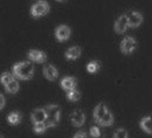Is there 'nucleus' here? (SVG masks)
I'll use <instances>...</instances> for the list:
<instances>
[{
	"label": "nucleus",
	"mask_w": 152,
	"mask_h": 138,
	"mask_svg": "<svg viewBox=\"0 0 152 138\" xmlns=\"http://www.w3.org/2000/svg\"><path fill=\"white\" fill-rule=\"evenodd\" d=\"M31 120H32L34 124L45 123V120H46L45 109H44V108H36V109L32 112V114H31Z\"/></svg>",
	"instance_id": "nucleus-11"
},
{
	"label": "nucleus",
	"mask_w": 152,
	"mask_h": 138,
	"mask_svg": "<svg viewBox=\"0 0 152 138\" xmlns=\"http://www.w3.org/2000/svg\"><path fill=\"white\" fill-rule=\"evenodd\" d=\"M4 87H5V89H6L8 93L13 94V93H17V92H18V89H19V83H18V81H17L15 79H13V80H11L7 84H5Z\"/></svg>",
	"instance_id": "nucleus-17"
},
{
	"label": "nucleus",
	"mask_w": 152,
	"mask_h": 138,
	"mask_svg": "<svg viewBox=\"0 0 152 138\" xmlns=\"http://www.w3.org/2000/svg\"><path fill=\"white\" fill-rule=\"evenodd\" d=\"M27 57L31 62L36 63H44L46 61V54L40 50H30L27 52Z\"/></svg>",
	"instance_id": "nucleus-8"
},
{
	"label": "nucleus",
	"mask_w": 152,
	"mask_h": 138,
	"mask_svg": "<svg viewBox=\"0 0 152 138\" xmlns=\"http://www.w3.org/2000/svg\"><path fill=\"white\" fill-rule=\"evenodd\" d=\"M49 10H50V6L45 0H38L31 6V11L30 12H31L32 17L40 18V17H44L45 14H48Z\"/></svg>",
	"instance_id": "nucleus-4"
},
{
	"label": "nucleus",
	"mask_w": 152,
	"mask_h": 138,
	"mask_svg": "<svg viewBox=\"0 0 152 138\" xmlns=\"http://www.w3.org/2000/svg\"><path fill=\"white\" fill-rule=\"evenodd\" d=\"M81 52H82V50H81L80 46H70L65 51V58L66 59H71V61L77 59L81 56Z\"/></svg>",
	"instance_id": "nucleus-14"
},
{
	"label": "nucleus",
	"mask_w": 152,
	"mask_h": 138,
	"mask_svg": "<svg viewBox=\"0 0 152 138\" xmlns=\"http://www.w3.org/2000/svg\"><path fill=\"white\" fill-rule=\"evenodd\" d=\"M57 1H59V2H64V1H66V0H57Z\"/></svg>",
	"instance_id": "nucleus-26"
},
{
	"label": "nucleus",
	"mask_w": 152,
	"mask_h": 138,
	"mask_svg": "<svg viewBox=\"0 0 152 138\" xmlns=\"http://www.w3.org/2000/svg\"><path fill=\"white\" fill-rule=\"evenodd\" d=\"M76 83H77V81H76L75 77H72V76H65V77L61 81V87H62L64 90L68 92V90L75 89Z\"/></svg>",
	"instance_id": "nucleus-13"
},
{
	"label": "nucleus",
	"mask_w": 152,
	"mask_h": 138,
	"mask_svg": "<svg viewBox=\"0 0 152 138\" xmlns=\"http://www.w3.org/2000/svg\"><path fill=\"white\" fill-rule=\"evenodd\" d=\"M99 69H100V63L96 62V61H93V62L87 64V70L89 73H96Z\"/></svg>",
	"instance_id": "nucleus-20"
},
{
	"label": "nucleus",
	"mask_w": 152,
	"mask_h": 138,
	"mask_svg": "<svg viewBox=\"0 0 152 138\" xmlns=\"http://www.w3.org/2000/svg\"><path fill=\"white\" fill-rule=\"evenodd\" d=\"M0 138H2V136H1V134H0Z\"/></svg>",
	"instance_id": "nucleus-27"
},
{
	"label": "nucleus",
	"mask_w": 152,
	"mask_h": 138,
	"mask_svg": "<svg viewBox=\"0 0 152 138\" xmlns=\"http://www.w3.org/2000/svg\"><path fill=\"white\" fill-rule=\"evenodd\" d=\"M5 104H6V100H5V96L0 93V111L5 107Z\"/></svg>",
	"instance_id": "nucleus-25"
},
{
	"label": "nucleus",
	"mask_w": 152,
	"mask_h": 138,
	"mask_svg": "<svg viewBox=\"0 0 152 138\" xmlns=\"http://www.w3.org/2000/svg\"><path fill=\"white\" fill-rule=\"evenodd\" d=\"M46 128H48V126L45 123H38V124H34V126H33V130L36 133H44L46 131Z\"/></svg>",
	"instance_id": "nucleus-21"
},
{
	"label": "nucleus",
	"mask_w": 152,
	"mask_h": 138,
	"mask_svg": "<svg viewBox=\"0 0 152 138\" xmlns=\"http://www.w3.org/2000/svg\"><path fill=\"white\" fill-rule=\"evenodd\" d=\"M89 133H90V136H91L93 138H99V137L101 136V131H100V128H99L97 126H93V127H90Z\"/></svg>",
	"instance_id": "nucleus-23"
},
{
	"label": "nucleus",
	"mask_w": 152,
	"mask_h": 138,
	"mask_svg": "<svg viewBox=\"0 0 152 138\" xmlns=\"http://www.w3.org/2000/svg\"><path fill=\"white\" fill-rule=\"evenodd\" d=\"M71 33V30L69 26L66 25H59L57 26V29L55 30V36L59 42H65L66 39H69Z\"/></svg>",
	"instance_id": "nucleus-6"
},
{
	"label": "nucleus",
	"mask_w": 152,
	"mask_h": 138,
	"mask_svg": "<svg viewBox=\"0 0 152 138\" xmlns=\"http://www.w3.org/2000/svg\"><path fill=\"white\" fill-rule=\"evenodd\" d=\"M45 113H46V120L45 124L48 127H53L58 124L59 121V117H61V109L57 105H49L45 108Z\"/></svg>",
	"instance_id": "nucleus-3"
},
{
	"label": "nucleus",
	"mask_w": 152,
	"mask_h": 138,
	"mask_svg": "<svg viewBox=\"0 0 152 138\" xmlns=\"http://www.w3.org/2000/svg\"><path fill=\"white\" fill-rule=\"evenodd\" d=\"M13 79H14L13 74H11V73H2L1 76H0V82L2 83V86H5V84H7Z\"/></svg>",
	"instance_id": "nucleus-19"
},
{
	"label": "nucleus",
	"mask_w": 152,
	"mask_h": 138,
	"mask_svg": "<svg viewBox=\"0 0 152 138\" xmlns=\"http://www.w3.org/2000/svg\"><path fill=\"white\" fill-rule=\"evenodd\" d=\"M128 19H127V14H121L114 25V30L116 33H124L127 29H128Z\"/></svg>",
	"instance_id": "nucleus-7"
},
{
	"label": "nucleus",
	"mask_w": 152,
	"mask_h": 138,
	"mask_svg": "<svg viewBox=\"0 0 152 138\" xmlns=\"http://www.w3.org/2000/svg\"><path fill=\"white\" fill-rule=\"evenodd\" d=\"M127 19H128V25L131 27H137L142 23V15L137 11H131L127 14Z\"/></svg>",
	"instance_id": "nucleus-9"
},
{
	"label": "nucleus",
	"mask_w": 152,
	"mask_h": 138,
	"mask_svg": "<svg viewBox=\"0 0 152 138\" xmlns=\"http://www.w3.org/2000/svg\"><path fill=\"white\" fill-rule=\"evenodd\" d=\"M140 127L142 131H145L148 134H152V115L144 117L140 120Z\"/></svg>",
	"instance_id": "nucleus-15"
},
{
	"label": "nucleus",
	"mask_w": 152,
	"mask_h": 138,
	"mask_svg": "<svg viewBox=\"0 0 152 138\" xmlns=\"http://www.w3.org/2000/svg\"><path fill=\"white\" fill-rule=\"evenodd\" d=\"M12 71H13V75L18 79H21V80H28L33 76V73H34V68L32 65L31 62L28 61H25V62H18L13 65L12 68Z\"/></svg>",
	"instance_id": "nucleus-2"
},
{
	"label": "nucleus",
	"mask_w": 152,
	"mask_h": 138,
	"mask_svg": "<svg viewBox=\"0 0 152 138\" xmlns=\"http://www.w3.org/2000/svg\"><path fill=\"white\" fill-rule=\"evenodd\" d=\"M66 98L70 101H77L81 98V93L77 89H71V90H68L66 92Z\"/></svg>",
	"instance_id": "nucleus-18"
},
{
	"label": "nucleus",
	"mask_w": 152,
	"mask_h": 138,
	"mask_svg": "<svg viewBox=\"0 0 152 138\" xmlns=\"http://www.w3.org/2000/svg\"><path fill=\"white\" fill-rule=\"evenodd\" d=\"M70 119H71V123L74 126H82L84 124V120H86V115L80 109H76L71 113L70 115Z\"/></svg>",
	"instance_id": "nucleus-10"
},
{
	"label": "nucleus",
	"mask_w": 152,
	"mask_h": 138,
	"mask_svg": "<svg viewBox=\"0 0 152 138\" xmlns=\"http://www.w3.org/2000/svg\"><path fill=\"white\" fill-rule=\"evenodd\" d=\"M113 138H128V133L125 128H118V130H115Z\"/></svg>",
	"instance_id": "nucleus-22"
},
{
	"label": "nucleus",
	"mask_w": 152,
	"mask_h": 138,
	"mask_svg": "<svg viewBox=\"0 0 152 138\" xmlns=\"http://www.w3.org/2000/svg\"><path fill=\"white\" fill-rule=\"evenodd\" d=\"M7 121L12 125H18L21 121V114L19 112H11L7 115Z\"/></svg>",
	"instance_id": "nucleus-16"
},
{
	"label": "nucleus",
	"mask_w": 152,
	"mask_h": 138,
	"mask_svg": "<svg viewBox=\"0 0 152 138\" xmlns=\"http://www.w3.org/2000/svg\"><path fill=\"white\" fill-rule=\"evenodd\" d=\"M74 138H87V133L84 131H78V132L75 133Z\"/></svg>",
	"instance_id": "nucleus-24"
},
{
	"label": "nucleus",
	"mask_w": 152,
	"mask_h": 138,
	"mask_svg": "<svg viewBox=\"0 0 152 138\" xmlns=\"http://www.w3.org/2000/svg\"><path fill=\"white\" fill-rule=\"evenodd\" d=\"M43 73H44L45 79H48L49 81H55V80L57 79V76H58V71H57L56 67H55V65H52V64L46 65V67L44 68Z\"/></svg>",
	"instance_id": "nucleus-12"
},
{
	"label": "nucleus",
	"mask_w": 152,
	"mask_h": 138,
	"mask_svg": "<svg viewBox=\"0 0 152 138\" xmlns=\"http://www.w3.org/2000/svg\"><path fill=\"white\" fill-rule=\"evenodd\" d=\"M94 119L101 126H110L114 123V117L107 108V106L101 102L94 109Z\"/></svg>",
	"instance_id": "nucleus-1"
},
{
	"label": "nucleus",
	"mask_w": 152,
	"mask_h": 138,
	"mask_svg": "<svg viewBox=\"0 0 152 138\" xmlns=\"http://www.w3.org/2000/svg\"><path fill=\"white\" fill-rule=\"evenodd\" d=\"M137 48V40L133 37H125L120 44V49L124 54H132Z\"/></svg>",
	"instance_id": "nucleus-5"
}]
</instances>
